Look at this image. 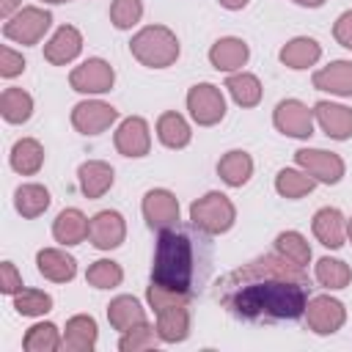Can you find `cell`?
<instances>
[{
    "mask_svg": "<svg viewBox=\"0 0 352 352\" xmlns=\"http://www.w3.org/2000/svg\"><path fill=\"white\" fill-rule=\"evenodd\" d=\"M344 319H346L344 302H338V300L330 297V294L314 297V300H308V305H305V322H308V327H311L316 336H330V333L341 330Z\"/></svg>",
    "mask_w": 352,
    "mask_h": 352,
    "instance_id": "9",
    "label": "cell"
},
{
    "mask_svg": "<svg viewBox=\"0 0 352 352\" xmlns=\"http://www.w3.org/2000/svg\"><path fill=\"white\" fill-rule=\"evenodd\" d=\"M234 204L228 201V195L223 192H206L204 198H198L192 206H190V223L201 231H206L209 236L214 234H223L234 226Z\"/></svg>",
    "mask_w": 352,
    "mask_h": 352,
    "instance_id": "5",
    "label": "cell"
},
{
    "mask_svg": "<svg viewBox=\"0 0 352 352\" xmlns=\"http://www.w3.org/2000/svg\"><path fill=\"white\" fill-rule=\"evenodd\" d=\"M217 173H220V179L226 182V184H231V187H242L250 176H253V160H250V154L248 151H228V154H223V160L217 162Z\"/></svg>",
    "mask_w": 352,
    "mask_h": 352,
    "instance_id": "28",
    "label": "cell"
},
{
    "mask_svg": "<svg viewBox=\"0 0 352 352\" xmlns=\"http://www.w3.org/2000/svg\"><path fill=\"white\" fill-rule=\"evenodd\" d=\"M314 187H316V179L308 176V173H300V170H294V168H283V170L275 176V190H278L283 198H302V195H308Z\"/></svg>",
    "mask_w": 352,
    "mask_h": 352,
    "instance_id": "34",
    "label": "cell"
},
{
    "mask_svg": "<svg viewBox=\"0 0 352 352\" xmlns=\"http://www.w3.org/2000/svg\"><path fill=\"white\" fill-rule=\"evenodd\" d=\"M44 3H66V0H44Z\"/></svg>",
    "mask_w": 352,
    "mask_h": 352,
    "instance_id": "48",
    "label": "cell"
},
{
    "mask_svg": "<svg viewBox=\"0 0 352 352\" xmlns=\"http://www.w3.org/2000/svg\"><path fill=\"white\" fill-rule=\"evenodd\" d=\"M275 126L289 135V138H311L314 135V110H308L302 102L297 99H283L278 107H275V116H272Z\"/></svg>",
    "mask_w": 352,
    "mask_h": 352,
    "instance_id": "12",
    "label": "cell"
},
{
    "mask_svg": "<svg viewBox=\"0 0 352 352\" xmlns=\"http://www.w3.org/2000/svg\"><path fill=\"white\" fill-rule=\"evenodd\" d=\"M116 148L124 157H146L151 148V135H148V124L140 116H129L121 121V126L116 129L113 138Z\"/></svg>",
    "mask_w": 352,
    "mask_h": 352,
    "instance_id": "14",
    "label": "cell"
},
{
    "mask_svg": "<svg viewBox=\"0 0 352 352\" xmlns=\"http://www.w3.org/2000/svg\"><path fill=\"white\" fill-rule=\"evenodd\" d=\"M333 36H336V41H338L341 47L352 50V11H344V14L336 19V25H333Z\"/></svg>",
    "mask_w": 352,
    "mask_h": 352,
    "instance_id": "43",
    "label": "cell"
},
{
    "mask_svg": "<svg viewBox=\"0 0 352 352\" xmlns=\"http://www.w3.org/2000/svg\"><path fill=\"white\" fill-rule=\"evenodd\" d=\"M50 22H52L50 11L28 6V8H19L14 16L6 19L3 33H6V38L16 41V44H38L44 38V33L50 30Z\"/></svg>",
    "mask_w": 352,
    "mask_h": 352,
    "instance_id": "6",
    "label": "cell"
},
{
    "mask_svg": "<svg viewBox=\"0 0 352 352\" xmlns=\"http://www.w3.org/2000/svg\"><path fill=\"white\" fill-rule=\"evenodd\" d=\"M88 226L91 220H85L80 209H63L52 223V236L60 245H80L88 236Z\"/></svg>",
    "mask_w": 352,
    "mask_h": 352,
    "instance_id": "24",
    "label": "cell"
},
{
    "mask_svg": "<svg viewBox=\"0 0 352 352\" xmlns=\"http://www.w3.org/2000/svg\"><path fill=\"white\" fill-rule=\"evenodd\" d=\"M160 341H162L160 330L151 327L148 322H140V324L129 327V330L121 336L118 349H121V352H140V349H151V346H157Z\"/></svg>",
    "mask_w": 352,
    "mask_h": 352,
    "instance_id": "35",
    "label": "cell"
},
{
    "mask_svg": "<svg viewBox=\"0 0 352 352\" xmlns=\"http://www.w3.org/2000/svg\"><path fill=\"white\" fill-rule=\"evenodd\" d=\"M77 179H80V190L85 192V198H102L113 187V168L102 160H88L80 165Z\"/></svg>",
    "mask_w": 352,
    "mask_h": 352,
    "instance_id": "21",
    "label": "cell"
},
{
    "mask_svg": "<svg viewBox=\"0 0 352 352\" xmlns=\"http://www.w3.org/2000/svg\"><path fill=\"white\" fill-rule=\"evenodd\" d=\"M126 236V226H124V217L113 209H104L99 214L91 217V226H88V239L94 242V248L99 250H113L124 242Z\"/></svg>",
    "mask_w": 352,
    "mask_h": 352,
    "instance_id": "15",
    "label": "cell"
},
{
    "mask_svg": "<svg viewBox=\"0 0 352 352\" xmlns=\"http://www.w3.org/2000/svg\"><path fill=\"white\" fill-rule=\"evenodd\" d=\"M346 236H349V242H352V217H349V223H346Z\"/></svg>",
    "mask_w": 352,
    "mask_h": 352,
    "instance_id": "47",
    "label": "cell"
},
{
    "mask_svg": "<svg viewBox=\"0 0 352 352\" xmlns=\"http://www.w3.org/2000/svg\"><path fill=\"white\" fill-rule=\"evenodd\" d=\"M148 302L157 314V330H160L162 341L176 344V341H184L190 336V305H187L190 297L151 283L148 286Z\"/></svg>",
    "mask_w": 352,
    "mask_h": 352,
    "instance_id": "3",
    "label": "cell"
},
{
    "mask_svg": "<svg viewBox=\"0 0 352 352\" xmlns=\"http://www.w3.org/2000/svg\"><path fill=\"white\" fill-rule=\"evenodd\" d=\"M319 58H322V47H319V41H314V38H308V36L292 38V41L280 50V60H283V66H289V69H308V66H314Z\"/></svg>",
    "mask_w": 352,
    "mask_h": 352,
    "instance_id": "25",
    "label": "cell"
},
{
    "mask_svg": "<svg viewBox=\"0 0 352 352\" xmlns=\"http://www.w3.org/2000/svg\"><path fill=\"white\" fill-rule=\"evenodd\" d=\"M85 280H88L94 289H116V286L124 280V272H121V267H118L116 261L99 258V261H94V264L88 267Z\"/></svg>",
    "mask_w": 352,
    "mask_h": 352,
    "instance_id": "38",
    "label": "cell"
},
{
    "mask_svg": "<svg viewBox=\"0 0 352 352\" xmlns=\"http://www.w3.org/2000/svg\"><path fill=\"white\" fill-rule=\"evenodd\" d=\"M226 88H228V94L234 96V102H236L239 107H256L258 99H261V82H258V77L250 74V72H236V74H231V77L226 80Z\"/></svg>",
    "mask_w": 352,
    "mask_h": 352,
    "instance_id": "30",
    "label": "cell"
},
{
    "mask_svg": "<svg viewBox=\"0 0 352 352\" xmlns=\"http://www.w3.org/2000/svg\"><path fill=\"white\" fill-rule=\"evenodd\" d=\"M36 264H38V272L47 278V280H55V283H66L77 275V261L74 256H69L66 250H58V248H44L38 250L36 256Z\"/></svg>",
    "mask_w": 352,
    "mask_h": 352,
    "instance_id": "19",
    "label": "cell"
},
{
    "mask_svg": "<svg viewBox=\"0 0 352 352\" xmlns=\"http://www.w3.org/2000/svg\"><path fill=\"white\" fill-rule=\"evenodd\" d=\"M118 118V110L107 102H99V99H88V102H80L74 104L72 110V124L77 132L82 135H99L104 132L113 121Z\"/></svg>",
    "mask_w": 352,
    "mask_h": 352,
    "instance_id": "11",
    "label": "cell"
},
{
    "mask_svg": "<svg viewBox=\"0 0 352 352\" xmlns=\"http://www.w3.org/2000/svg\"><path fill=\"white\" fill-rule=\"evenodd\" d=\"M96 322L94 316H85V314H77L66 322V333H63V346L72 349V352H91L96 346Z\"/></svg>",
    "mask_w": 352,
    "mask_h": 352,
    "instance_id": "23",
    "label": "cell"
},
{
    "mask_svg": "<svg viewBox=\"0 0 352 352\" xmlns=\"http://www.w3.org/2000/svg\"><path fill=\"white\" fill-rule=\"evenodd\" d=\"M0 289H3V294H16L22 289V278L11 261L0 264Z\"/></svg>",
    "mask_w": 352,
    "mask_h": 352,
    "instance_id": "42",
    "label": "cell"
},
{
    "mask_svg": "<svg viewBox=\"0 0 352 352\" xmlns=\"http://www.w3.org/2000/svg\"><path fill=\"white\" fill-rule=\"evenodd\" d=\"M294 160H297V165H300L308 176H314V179L322 182V184H336V182H341V176H344V160H341L338 154H333V151L300 148V151H294Z\"/></svg>",
    "mask_w": 352,
    "mask_h": 352,
    "instance_id": "8",
    "label": "cell"
},
{
    "mask_svg": "<svg viewBox=\"0 0 352 352\" xmlns=\"http://www.w3.org/2000/svg\"><path fill=\"white\" fill-rule=\"evenodd\" d=\"M314 88L330 91L336 96H352V63L349 60H336L314 74Z\"/></svg>",
    "mask_w": 352,
    "mask_h": 352,
    "instance_id": "22",
    "label": "cell"
},
{
    "mask_svg": "<svg viewBox=\"0 0 352 352\" xmlns=\"http://www.w3.org/2000/svg\"><path fill=\"white\" fill-rule=\"evenodd\" d=\"M308 286L305 270L275 250L220 278L217 302L245 322H283L305 314Z\"/></svg>",
    "mask_w": 352,
    "mask_h": 352,
    "instance_id": "1",
    "label": "cell"
},
{
    "mask_svg": "<svg viewBox=\"0 0 352 352\" xmlns=\"http://www.w3.org/2000/svg\"><path fill=\"white\" fill-rule=\"evenodd\" d=\"M41 165H44V148H41L38 140L22 138V140L14 143V148H11V168L16 173L33 176V173H38Z\"/></svg>",
    "mask_w": 352,
    "mask_h": 352,
    "instance_id": "27",
    "label": "cell"
},
{
    "mask_svg": "<svg viewBox=\"0 0 352 352\" xmlns=\"http://www.w3.org/2000/svg\"><path fill=\"white\" fill-rule=\"evenodd\" d=\"M248 55H250L248 44L242 38H234V36L214 41L212 50H209V60H212V66L217 72H236V69H242L248 63Z\"/></svg>",
    "mask_w": 352,
    "mask_h": 352,
    "instance_id": "20",
    "label": "cell"
},
{
    "mask_svg": "<svg viewBox=\"0 0 352 352\" xmlns=\"http://www.w3.org/2000/svg\"><path fill=\"white\" fill-rule=\"evenodd\" d=\"M14 308L22 316H41L52 308V297L47 292H38V289H19L14 294Z\"/></svg>",
    "mask_w": 352,
    "mask_h": 352,
    "instance_id": "39",
    "label": "cell"
},
{
    "mask_svg": "<svg viewBox=\"0 0 352 352\" xmlns=\"http://www.w3.org/2000/svg\"><path fill=\"white\" fill-rule=\"evenodd\" d=\"M132 55L148 69H165L179 58V38L165 25H148L129 41Z\"/></svg>",
    "mask_w": 352,
    "mask_h": 352,
    "instance_id": "4",
    "label": "cell"
},
{
    "mask_svg": "<svg viewBox=\"0 0 352 352\" xmlns=\"http://www.w3.org/2000/svg\"><path fill=\"white\" fill-rule=\"evenodd\" d=\"M22 6V0H0V14L8 19V16H14V11Z\"/></svg>",
    "mask_w": 352,
    "mask_h": 352,
    "instance_id": "44",
    "label": "cell"
},
{
    "mask_svg": "<svg viewBox=\"0 0 352 352\" xmlns=\"http://www.w3.org/2000/svg\"><path fill=\"white\" fill-rule=\"evenodd\" d=\"M0 113L8 124H22L33 113V99L22 88H6L0 94Z\"/></svg>",
    "mask_w": 352,
    "mask_h": 352,
    "instance_id": "32",
    "label": "cell"
},
{
    "mask_svg": "<svg viewBox=\"0 0 352 352\" xmlns=\"http://www.w3.org/2000/svg\"><path fill=\"white\" fill-rule=\"evenodd\" d=\"M190 124L179 113H162L157 121V138L168 148H184L190 143Z\"/></svg>",
    "mask_w": 352,
    "mask_h": 352,
    "instance_id": "31",
    "label": "cell"
},
{
    "mask_svg": "<svg viewBox=\"0 0 352 352\" xmlns=\"http://www.w3.org/2000/svg\"><path fill=\"white\" fill-rule=\"evenodd\" d=\"M223 8H228V11H239V8H245L248 6V0H217Z\"/></svg>",
    "mask_w": 352,
    "mask_h": 352,
    "instance_id": "45",
    "label": "cell"
},
{
    "mask_svg": "<svg viewBox=\"0 0 352 352\" xmlns=\"http://www.w3.org/2000/svg\"><path fill=\"white\" fill-rule=\"evenodd\" d=\"M297 6H305V8H319L324 0H294Z\"/></svg>",
    "mask_w": 352,
    "mask_h": 352,
    "instance_id": "46",
    "label": "cell"
},
{
    "mask_svg": "<svg viewBox=\"0 0 352 352\" xmlns=\"http://www.w3.org/2000/svg\"><path fill=\"white\" fill-rule=\"evenodd\" d=\"M143 217L148 228H170L179 223V201L168 190H148L143 198Z\"/></svg>",
    "mask_w": 352,
    "mask_h": 352,
    "instance_id": "13",
    "label": "cell"
},
{
    "mask_svg": "<svg viewBox=\"0 0 352 352\" xmlns=\"http://www.w3.org/2000/svg\"><path fill=\"white\" fill-rule=\"evenodd\" d=\"M143 16V3L140 0H113L110 6V19L118 30H126L132 25H138Z\"/></svg>",
    "mask_w": 352,
    "mask_h": 352,
    "instance_id": "40",
    "label": "cell"
},
{
    "mask_svg": "<svg viewBox=\"0 0 352 352\" xmlns=\"http://www.w3.org/2000/svg\"><path fill=\"white\" fill-rule=\"evenodd\" d=\"M107 319H110V324H113L118 333H126L129 327L146 322V311L140 308V302H138L135 297L121 294V297H116V300L107 305Z\"/></svg>",
    "mask_w": 352,
    "mask_h": 352,
    "instance_id": "26",
    "label": "cell"
},
{
    "mask_svg": "<svg viewBox=\"0 0 352 352\" xmlns=\"http://www.w3.org/2000/svg\"><path fill=\"white\" fill-rule=\"evenodd\" d=\"M14 206H16V212L22 217L33 220V217H38V214L47 212V206H50V190L41 187V184H19L16 192H14Z\"/></svg>",
    "mask_w": 352,
    "mask_h": 352,
    "instance_id": "29",
    "label": "cell"
},
{
    "mask_svg": "<svg viewBox=\"0 0 352 352\" xmlns=\"http://www.w3.org/2000/svg\"><path fill=\"white\" fill-rule=\"evenodd\" d=\"M212 261V242L209 234L190 226H170L162 228L157 236L154 250V267H151V283L179 292L184 297L198 294V289L206 283L209 264Z\"/></svg>",
    "mask_w": 352,
    "mask_h": 352,
    "instance_id": "2",
    "label": "cell"
},
{
    "mask_svg": "<svg viewBox=\"0 0 352 352\" xmlns=\"http://www.w3.org/2000/svg\"><path fill=\"white\" fill-rule=\"evenodd\" d=\"M314 236L324 245V248H341L344 245V236H346V223H344V214L336 209V206H324L314 214Z\"/></svg>",
    "mask_w": 352,
    "mask_h": 352,
    "instance_id": "18",
    "label": "cell"
},
{
    "mask_svg": "<svg viewBox=\"0 0 352 352\" xmlns=\"http://www.w3.org/2000/svg\"><path fill=\"white\" fill-rule=\"evenodd\" d=\"M314 116L319 121V126L324 129L327 138L333 140H346L352 135V110L344 104H333V102H316Z\"/></svg>",
    "mask_w": 352,
    "mask_h": 352,
    "instance_id": "17",
    "label": "cell"
},
{
    "mask_svg": "<svg viewBox=\"0 0 352 352\" xmlns=\"http://www.w3.org/2000/svg\"><path fill=\"white\" fill-rule=\"evenodd\" d=\"M22 346H25V352H55L58 346H63V338L52 322H41L25 333Z\"/></svg>",
    "mask_w": 352,
    "mask_h": 352,
    "instance_id": "33",
    "label": "cell"
},
{
    "mask_svg": "<svg viewBox=\"0 0 352 352\" xmlns=\"http://www.w3.org/2000/svg\"><path fill=\"white\" fill-rule=\"evenodd\" d=\"M275 250H278L280 256H286L289 261L300 264V267H305V264L311 261V248H308L305 236L297 234V231H283V234H278Z\"/></svg>",
    "mask_w": 352,
    "mask_h": 352,
    "instance_id": "37",
    "label": "cell"
},
{
    "mask_svg": "<svg viewBox=\"0 0 352 352\" xmlns=\"http://www.w3.org/2000/svg\"><path fill=\"white\" fill-rule=\"evenodd\" d=\"M113 80H116V72L102 58H88L85 63H80L69 74L72 88L80 91V94H104V91L113 88Z\"/></svg>",
    "mask_w": 352,
    "mask_h": 352,
    "instance_id": "10",
    "label": "cell"
},
{
    "mask_svg": "<svg viewBox=\"0 0 352 352\" xmlns=\"http://www.w3.org/2000/svg\"><path fill=\"white\" fill-rule=\"evenodd\" d=\"M25 72V58L19 52H14L11 47H3L0 50V74L3 77H16Z\"/></svg>",
    "mask_w": 352,
    "mask_h": 352,
    "instance_id": "41",
    "label": "cell"
},
{
    "mask_svg": "<svg viewBox=\"0 0 352 352\" xmlns=\"http://www.w3.org/2000/svg\"><path fill=\"white\" fill-rule=\"evenodd\" d=\"M82 50V36L77 28L72 25H63L55 30V36L47 41L44 47V58L52 63V66H66L69 60H74Z\"/></svg>",
    "mask_w": 352,
    "mask_h": 352,
    "instance_id": "16",
    "label": "cell"
},
{
    "mask_svg": "<svg viewBox=\"0 0 352 352\" xmlns=\"http://www.w3.org/2000/svg\"><path fill=\"white\" fill-rule=\"evenodd\" d=\"M316 280L324 289H344L352 280V270L341 258H319L316 261Z\"/></svg>",
    "mask_w": 352,
    "mask_h": 352,
    "instance_id": "36",
    "label": "cell"
},
{
    "mask_svg": "<svg viewBox=\"0 0 352 352\" xmlns=\"http://www.w3.org/2000/svg\"><path fill=\"white\" fill-rule=\"evenodd\" d=\"M187 110H190V116H192L195 124L212 126V124H217L226 116V99H223V94H220L217 85L201 82V85H192L190 88V94H187Z\"/></svg>",
    "mask_w": 352,
    "mask_h": 352,
    "instance_id": "7",
    "label": "cell"
}]
</instances>
